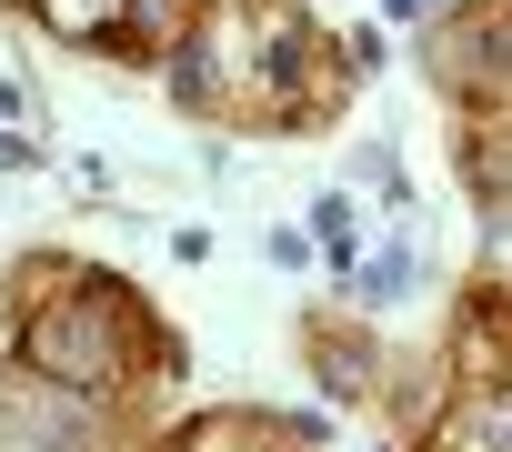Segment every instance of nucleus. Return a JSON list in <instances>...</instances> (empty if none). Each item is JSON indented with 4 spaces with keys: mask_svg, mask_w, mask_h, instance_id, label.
<instances>
[{
    "mask_svg": "<svg viewBox=\"0 0 512 452\" xmlns=\"http://www.w3.org/2000/svg\"><path fill=\"white\" fill-rule=\"evenodd\" d=\"M312 31L282 0H211V21L171 41V91L181 111H302Z\"/></svg>",
    "mask_w": 512,
    "mask_h": 452,
    "instance_id": "f257e3e1",
    "label": "nucleus"
},
{
    "mask_svg": "<svg viewBox=\"0 0 512 452\" xmlns=\"http://www.w3.org/2000/svg\"><path fill=\"white\" fill-rule=\"evenodd\" d=\"M131 342H141V322H131L121 282H81V292H61L51 312L21 322V372L61 382V392H111L131 372Z\"/></svg>",
    "mask_w": 512,
    "mask_h": 452,
    "instance_id": "f03ea898",
    "label": "nucleus"
},
{
    "mask_svg": "<svg viewBox=\"0 0 512 452\" xmlns=\"http://www.w3.org/2000/svg\"><path fill=\"white\" fill-rule=\"evenodd\" d=\"M81 442H91L81 392L31 382V372H11V382H0V452H81Z\"/></svg>",
    "mask_w": 512,
    "mask_h": 452,
    "instance_id": "7ed1b4c3",
    "label": "nucleus"
},
{
    "mask_svg": "<svg viewBox=\"0 0 512 452\" xmlns=\"http://www.w3.org/2000/svg\"><path fill=\"white\" fill-rule=\"evenodd\" d=\"M51 41H81V51H111V61H141V21L131 0H31Z\"/></svg>",
    "mask_w": 512,
    "mask_h": 452,
    "instance_id": "20e7f679",
    "label": "nucleus"
},
{
    "mask_svg": "<svg viewBox=\"0 0 512 452\" xmlns=\"http://www.w3.org/2000/svg\"><path fill=\"white\" fill-rule=\"evenodd\" d=\"M432 452H512V382H472V392L442 412Z\"/></svg>",
    "mask_w": 512,
    "mask_h": 452,
    "instance_id": "39448f33",
    "label": "nucleus"
},
{
    "mask_svg": "<svg viewBox=\"0 0 512 452\" xmlns=\"http://www.w3.org/2000/svg\"><path fill=\"white\" fill-rule=\"evenodd\" d=\"M432 71H442L452 91H512V21H502V11H492V21H472Z\"/></svg>",
    "mask_w": 512,
    "mask_h": 452,
    "instance_id": "423d86ee",
    "label": "nucleus"
},
{
    "mask_svg": "<svg viewBox=\"0 0 512 452\" xmlns=\"http://www.w3.org/2000/svg\"><path fill=\"white\" fill-rule=\"evenodd\" d=\"M312 242L352 272V201H342V191H332V201H312Z\"/></svg>",
    "mask_w": 512,
    "mask_h": 452,
    "instance_id": "0eeeda50",
    "label": "nucleus"
},
{
    "mask_svg": "<svg viewBox=\"0 0 512 452\" xmlns=\"http://www.w3.org/2000/svg\"><path fill=\"white\" fill-rule=\"evenodd\" d=\"M402 292H412V252H382V262L362 272V302H372V312H392Z\"/></svg>",
    "mask_w": 512,
    "mask_h": 452,
    "instance_id": "6e6552de",
    "label": "nucleus"
},
{
    "mask_svg": "<svg viewBox=\"0 0 512 452\" xmlns=\"http://www.w3.org/2000/svg\"><path fill=\"white\" fill-rule=\"evenodd\" d=\"M322 392H362V352H342V342H322Z\"/></svg>",
    "mask_w": 512,
    "mask_h": 452,
    "instance_id": "1a4fd4ad",
    "label": "nucleus"
},
{
    "mask_svg": "<svg viewBox=\"0 0 512 452\" xmlns=\"http://www.w3.org/2000/svg\"><path fill=\"white\" fill-rule=\"evenodd\" d=\"M31 151H41V141H21V131H0V171H21Z\"/></svg>",
    "mask_w": 512,
    "mask_h": 452,
    "instance_id": "9d476101",
    "label": "nucleus"
},
{
    "mask_svg": "<svg viewBox=\"0 0 512 452\" xmlns=\"http://www.w3.org/2000/svg\"><path fill=\"white\" fill-rule=\"evenodd\" d=\"M392 11H402V21H432V11H452V0H392Z\"/></svg>",
    "mask_w": 512,
    "mask_h": 452,
    "instance_id": "9b49d317",
    "label": "nucleus"
}]
</instances>
